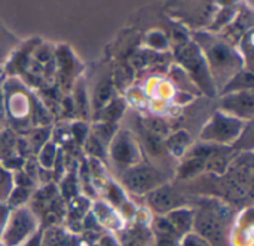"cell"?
Listing matches in <instances>:
<instances>
[{"mask_svg":"<svg viewBox=\"0 0 254 246\" xmlns=\"http://www.w3.org/2000/svg\"><path fill=\"white\" fill-rule=\"evenodd\" d=\"M147 205L156 214L165 215L177 208L185 206L186 199L176 187L165 183L159 186L158 189L152 190L150 193H147Z\"/></svg>","mask_w":254,"mask_h":246,"instance_id":"cell-8","label":"cell"},{"mask_svg":"<svg viewBox=\"0 0 254 246\" xmlns=\"http://www.w3.org/2000/svg\"><path fill=\"white\" fill-rule=\"evenodd\" d=\"M183 246H210L205 239L198 235H185Z\"/></svg>","mask_w":254,"mask_h":246,"instance_id":"cell-21","label":"cell"},{"mask_svg":"<svg viewBox=\"0 0 254 246\" xmlns=\"http://www.w3.org/2000/svg\"><path fill=\"white\" fill-rule=\"evenodd\" d=\"M193 215H195L193 209L182 206L165 214V218L173 226V229L183 238L185 235H189L190 230L193 229Z\"/></svg>","mask_w":254,"mask_h":246,"instance_id":"cell-11","label":"cell"},{"mask_svg":"<svg viewBox=\"0 0 254 246\" xmlns=\"http://www.w3.org/2000/svg\"><path fill=\"white\" fill-rule=\"evenodd\" d=\"M214 1L220 7H240V4H244V0H214Z\"/></svg>","mask_w":254,"mask_h":246,"instance_id":"cell-22","label":"cell"},{"mask_svg":"<svg viewBox=\"0 0 254 246\" xmlns=\"http://www.w3.org/2000/svg\"><path fill=\"white\" fill-rule=\"evenodd\" d=\"M61 190H63V196H65L67 200H71L73 197H76L77 195V184L74 181L73 177H67L63 180L61 183Z\"/></svg>","mask_w":254,"mask_h":246,"instance_id":"cell-18","label":"cell"},{"mask_svg":"<svg viewBox=\"0 0 254 246\" xmlns=\"http://www.w3.org/2000/svg\"><path fill=\"white\" fill-rule=\"evenodd\" d=\"M6 120V111H4V101H3V91H1V82H0V129L4 125Z\"/></svg>","mask_w":254,"mask_h":246,"instance_id":"cell-23","label":"cell"},{"mask_svg":"<svg viewBox=\"0 0 254 246\" xmlns=\"http://www.w3.org/2000/svg\"><path fill=\"white\" fill-rule=\"evenodd\" d=\"M176 58L180 67H183L190 80L195 83V86L198 89H202L210 97H214L217 89L213 83L205 56L199 46L193 40L183 42L176 48Z\"/></svg>","mask_w":254,"mask_h":246,"instance_id":"cell-2","label":"cell"},{"mask_svg":"<svg viewBox=\"0 0 254 246\" xmlns=\"http://www.w3.org/2000/svg\"><path fill=\"white\" fill-rule=\"evenodd\" d=\"M247 122L229 116L223 111H216L213 117L201 131V140L204 143L217 144V146H231L237 143L241 134L246 131Z\"/></svg>","mask_w":254,"mask_h":246,"instance_id":"cell-4","label":"cell"},{"mask_svg":"<svg viewBox=\"0 0 254 246\" xmlns=\"http://www.w3.org/2000/svg\"><path fill=\"white\" fill-rule=\"evenodd\" d=\"M110 160L121 171H127L140 163V151L134 137L128 131H121L109 144Z\"/></svg>","mask_w":254,"mask_h":246,"instance_id":"cell-7","label":"cell"},{"mask_svg":"<svg viewBox=\"0 0 254 246\" xmlns=\"http://www.w3.org/2000/svg\"><path fill=\"white\" fill-rule=\"evenodd\" d=\"M55 58H57V71L60 73V82L64 83L67 82L68 85H71V82H74L73 79L77 77V71L80 68L77 58L70 53V50L64 46L58 48L55 52Z\"/></svg>","mask_w":254,"mask_h":246,"instance_id":"cell-10","label":"cell"},{"mask_svg":"<svg viewBox=\"0 0 254 246\" xmlns=\"http://www.w3.org/2000/svg\"><path fill=\"white\" fill-rule=\"evenodd\" d=\"M55 157H57V146L52 141H48L42 148L39 154V162L43 169H52L55 165Z\"/></svg>","mask_w":254,"mask_h":246,"instance_id":"cell-16","label":"cell"},{"mask_svg":"<svg viewBox=\"0 0 254 246\" xmlns=\"http://www.w3.org/2000/svg\"><path fill=\"white\" fill-rule=\"evenodd\" d=\"M228 215L229 209L222 202L205 200L193 215V229L207 242H220L225 236Z\"/></svg>","mask_w":254,"mask_h":246,"instance_id":"cell-3","label":"cell"},{"mask_svg":"<svg viewBox=\"0 0 254 246\" xmlns=\"http://www.w3.org/2000/svg\"><path fill=\"white\" fill-rule=\"evenodd\" d=\"M92 211H94V215L97 217L98 224H103V226L110 227L113 230H118V229L122 227L124 218L118 214L116 209H113V206L110 203L95 202Z\"/></svg>","mask_w":254,"mask_h":246,"instance_id":"cell-13","label":"cell"},{"mask_svg":"<svg viewBox=\"0 0 254 246\" xmlns=\"http://www.w3.org/2000/svg\"><path fill=\"white\" fill-rule=\"evenodd\" d=\"M179 239L182 238L176 235H156V242L152 246H180Z\"/></svg>","mask_w":254,"mask_h":246,"instance_id":"cell-19","label":"cell"},{"mask_svg":"<svg viewBox=\"0 0 254 246\" xmlns=\"http://www.w3.org/2000/svg\"><path fill=\"white\" fill-rule=\"evenodd\" d=\"M101 246H119L112 238H109V236H106V238H103L101 239Z\"/></svg>","mask_w":254,"mask_h":246,"instance_id":"cell-24","label":"cell"},{"mask_svg":"<svg viewBox=\"0 0 254 246\" xmlns=\"http://www.w3.org/2000/svg\"><path fill=\"white\" fill-rule=\"evenodd\" d=\"M189 140L190 138H189L188 132H185V131H180V132H176L174 135H171L168 140V147H170L171 153L174 156H183L186 153Z\"/></svg>","mask_w":254,"mask_h":246,"instance_id":"cell-15","label":"cell"},{"mask_svg":"<svg viewBox=\"0 0 254 246\" xmlns=\"http://www.w3.org/2000/svg\"><path fill=\"white\" fill-rule=\"evenodd\" d=\"M37 232V220L31 209L16 208L3 226V245H24Z\"/></svg>","mask_w":254,"mask_h":246,"instance_id":"cell-5","label":"cell"},{"mask_svg":"<svg viewBox=\"0 0 254 246\" xmlns=\"http://www.w3.org/2000/svg\"><path fill=\"white\" fill-rule=\"evenodd\" d=\"M3 74H4V71H3V68H0V82H1V77H3Z\"/></svg>","mask_w":254,"mask_h":246,"instance_id":"cell-25","label":"cell"},{"mask_svg":"<svg viewBox=\"0 0 254 246\" xmlns=\"http://www.w3.org/2000/svg\"><path fill=\"white\" fill-rule=\"evenodd\" d=\"M73 135H74V138L77 140L79 144H83L86 137H88V128L83 123L77 122V123L73 125Z\"/></svg>","mask_w":254,"mask_h":246,"instance_id":"cell-20","label":"cell"},{"mask_svg":"<svg viewBox=\"0 0 254 246\" xmlns=\"http://www.w3.org/2000/svg\"><path fill=\"white\" fill-rule=\"evenodd\" d=\"M121 246H147L152 241V232L144 223H135L122 232Z\"/></svg>","mask_w":254,"mask_h":246,"instance_id":"cell-12","label":"cell"},{"mask_svg":"<svg viewBox=\"0 0 254 246\" xmlns=\"http://www.w3.org/2000/svg\"><path fill=\"white\" fill-rule=\"evenodd\" d=\"M147 45L153 49H158V50H162V49H167L168 46V40H167V36L162 34L161 31H152L149 36H147Z\"/></svg>","mask_w":254,"mask_h":246,"instance_id":"cell-17","label":"cell"},{"mask_svg":"<svg viewBox=\"0 0 254 246\" xmlns=\"http://www.w3.org/2000/svg\"><path fill=\"white\" fill-rule=\"evenodd\" d=\"M254 99L253 91H241V92H231L225 94L222 98L220 111L241 119L244 122L252 120L253 117Z\"/></svg>","mask_w":254,"mask_h":246,"instance_id":"cell-9","label":"cell"},{"mask_svg":"<svg viewBox=\"0 0 254 246\" xmlns=\"http://www.w3.org/2000/svg\"><path fill=\"white\" fill-rule=\"evenodd\" d=\"M241 91H253V73L252 68L244 67L240 70L232 79L222 88V94H231V92H241Z\"/></svg>","mask_w":254,"mask_h":246,"instance_id":"cell-14","label":"cell"},{"mask_svg":"<svg viewBox=\"0 0 254 246\" xmlns=\"http://www.w3.org/2000/svg\"><path fill=\"white\" fill-rule=\"evenodd\" d=\"M122 183L134 195H147L167 183V178L150 165H135L124 171Z\"/></svg>","mask_w":254,"mask_h":246,"instance_id":"cell-6","label":"cell"},{"mask_svg":"<svg viewBox=\"0 0 254 246\" xmlns=\"http://www.w3.org/2000/svg\"><path fill=\"white\" fill-rule=\"evenodd\" d=\"M193 42L199 46L205 56L216 89L222 91L232 76H235L246 65L240 50L216 33L198 31L193 36Z\"/></svg>","mask_w":254,"mask_h":246,"instance_id":"cell-1","label":"cell"}]
</instances>
